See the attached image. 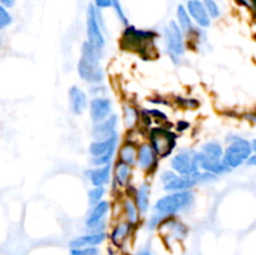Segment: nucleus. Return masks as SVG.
I'll use <instances>...</instances> for the list:
<instances>
[{
    "label": "nucleus",
    "mask_w": 256,
    "mask_h": 255,
    "mask_svg": "<svg viewBox=\"0 0 256 255\" xmlns=\"http://www.w3.org/2000/svg\"><path fill=\"white\" fill-rule=\"evenodd\" d=\"M194 192L192 190L169 192V194L162 196L155 204L154 215L149 222L150 229L156 228L160 222L165 220L166 218L189 209L194 204Z\"/></svg>",
    "instance_id": "obj_1"
},
{
    "label": "nucleus",
    "mask_w": 256,
    "mask_h": 255,
    "mask_svg": "<svg viewBox=\"0 0 256 255\" xmlns=\"http://www.w3.org/2000/svg\"><path fill=\"white\" fill-rule=\"evenodd\" d=\"M102 50L84 42L82 45V56L78 62V74L84 82L99 85L104 80V70L102 68Z\"/></svg>",
    "instance_id": "obj_2"
},
{
    "label": "nucleus",
    "mask_w": 256,
    "mask_h": 255,
    "mask_svg": "<svg viewBox=\"0 0 256 255\" xmlns=\"http://www.w3.org/2000/svg\"><path fill=\"white\" fill-rule=\"evenodd\" d=\"M222 144L218 142H209L202 145V150L196 152V162L199 169L202 172H212L214 175L224 174L230 172L222 162Z\"/></svg>",
    "instance_id": "obj_3"
},
{
    "label": "nucleus",
    "mask_w": 256,
    "mask_h": 255,
    "mask_svg": "<svg viewBox=\"0 0 256 255\" xmlns=\"http://www.w3.org/2000/svg\"><path fill=\"white\" fill-rule=\"evenodd\" d=\"M228 146L222 154V162L229 170L236 169L245 164L248 158L254 154L252 144L248 139L242 136H232L228 139Z\"/></svg>",
    "instance_id": "obj_4"
},
{
    "label": "nucleus",
    "mask_w": 256,
    "mask_h": 255,
    "mask_svg": "<svg viewBox=\"0 0 256 255\" xmlns=\"http://www.w3.org/2000/svg\"><path fill=\"white\" fill-rule=\"evenodd\" d=\"M165 36V49L168 55L174 64H179L180 59L185 52L184 34L176 22L172 20L164 29Z\"/></svg>",
    "instance_id": "obj_5"
},
{
    "label": "nucleus",
    "mask_w": 256,
    "mask_h": 255,
    "mask_svg": "<svg viewBox=\"0 0 256 255\" xmlns=\"http://www.w3.org/2000/svg\"><path fill=\"white\" fill-rule=\"evenodd\" d=\"M152 148L160 159L168 158L176 146V134L164 128H154L150 132Z\"/></svg>",
    "instance_id": "obj_6"
},
{
    "label": "nucleus",
    "mask_w": 256,
    "mask_h": 255,
    "mask_svg": "<svg viewBox=\"0 0 256 255\" xmlns=\"http://www.w3.org/2000/svg\"><path fill=\"white\" fill-rule=\"evenodd\" d=\"M155 32L150 30H139L135 26H128L122 38V46L124 49L142 52L149 46H152Z\"/></svg>",
    "instance_id": "obj_7"
},
{
    "label": "nucleus",
    "mask_w": 256,
    "mask_h": 255,
    "mask_svg": "<svg viewBox=\"0 0 256 255\" xmlns=\"http://www.w3.org/2000/svg\"><path fill=\"white\" fill-rule=\"evenodd\" d=\"M172 172L178 175H192L199 172L196 162V152L192 149L180 150L170 160Z\"/></svg>",
    "instance_id": "obj_8"
},
{
    "label": "nucleus",
    "mask_w": 256,
    "mask_h": 255,
    "mask_svg": "<svg viewBox=\"0 0 256 255\" xmlns=\"http://www.w3.org/2000/svg\"><path fill=\"white\" fill-rule=\"evenodd\" d=\"M86 35L88 42L102 52V49L105 48V38L102 34V26H100L96 8L92 4L89 5L86 12Z\"/></svg>",
    "instance_id": "obj_9"
},
{
    "label": "nucleus",
    "mask_w": 256,
    "mask_h": 255,
    "mask_svg": "<svg viewBox=\"0 0 256 255\" xmlns=\"http://www.w3.org/2000/svg\"><path fill=\"white\" fill-rule=\"evenodd\" d=\"M89 112L94 124L102 122L112 114V102L110 98L96 96L89 102Z\"/></svg>",
    "instance_id": "obj_10"
},
{
    "label": "nucleus",
    "mask_w": 256,
    "mask_h": 255,
    "mask_svg": "<svg viewBox=\"0 0 256 255\" xmlns=\"http://www.w3.org/2000/svg\"><path fill=\"white\" fill-rule=\"evenodd\" d=\"M186 12H189L192 20H194L202 29H206L212 24V18L205 5L200 0H189L186 4Z\"/></svg>",
    "instance_id": "obj_11"
},
{
    "label": "nucleus",
    "mask_w": 256,
    "mask_h": 255,
    "mask_svg": "<svg viewBox=\"0 0 256 255\" xmlns=\"http://www.w3.org/2000/svg\"><path fill=\"white\" fill-rule=\"evenodd\" d=\"M118 126V115L112 114L102 122L94 124L92 130V135L94 140H104L109 139L112 135L116 134Z\"/></svg>",
    "instance_id": "obj_12"
},
{
    "label": "nucleus",
    "mask_w": 256,
    "mask_h": 255,
    "mask_svg": "<svg viewBox=\"0 0 256 255\" xmlns=\"http://www.w3.org/2000/svg\"><path fill=\"white\" fill-rule=\"evenodd\" d=\"M89 105L86 92L79 86H72L69 89V106L72 114L80 115L86 110Z\"/></svg>",
    "instance_id": "obj_13"
},
{
    "label": "nucleus",
    "mask_w": 256,
    "mask_h": 255,
    "mask_svg": "<svg viewBox=\"0 0 256 255\" xmlns=\"http://www.w3.org/2000/svg\"><path fill=\"white\" fill-rule=\"evenodd\" d=\"M88 179L90 180L92 186H105L109 184L112 178V164L102 165V166H94L86 172Z\"/></svg>",
    "instance_id": "obj_14"
},
{
    "label": "nucleus",
    "mask_w": 256,
    "mask_h": 255,
    "mask_svg": "<svg viewBox=\"0 0 256 255\" xmlns=\"http://www.w3.org/2000/svg\"><path fill=\"white\" fill-rule=\"evenodd\" d=\"M106 239V234L104 232H90V234L80 235V236L74 238L72 242H69V246L72 249H76V248H92L98 246V245L102 244Z\"/></svg>",
    "instance_id": "obj_15"
},
{
    "label": "nucleus",
    "mask_w": 256,
    "mask_h": 255,
    "mask_svg": "<svg viewBox=\"0 0 256 255\" xmlns=\"http://www.w3.org/2000/svg\"><path fill=\"white\" fill-rule=\"evenodd\" d=\"M118 144V134L112 135L109 139L104 140H94L89 145V152L92 156H99V155L115 152Z\"/></svg>",
    "instance_id": "obj_16"
},
{
    "label": "nucleus",
    "mask_w": 256,
    "mask_h": 255,
    "mask_svg": "<svg viewBox=\"0 0 256 255\" xmlns=\"http://www.w3.org/2000/svg\"><path fill=\"white\" fill-rule=\"evenodd\" d=\"M156 154L150 144L140 145L139 149L136 150V162L142 170L152 169L156 164Z\"/></svg>",
    "instance_id": "obj_17"
},
{
    "label": "nucleus",
    "mask_w": 256,
    "mask_h": 255,
    "mask_svg": "<svg viewBox=\"0 0 256 255\" xmlns=\"http://www.w3.org/2000/svg\"><path fill=\"white\" fill-rule=\"evenodd\" d=\"M195 185H198V182L192 175H176L172 182L164 185V190L168 192H185L192 190Z\"/></svg>",
    "instance_id": "obj_18"
},
{
    "label": "nucleus",
    "mask_w": 256,
    "mask_h": 255,
    "mask_svg": "<svg viewBox=\"0 0 256 255\" xmlns=\"http://www.w3.org/2000/svg\"><path fill=\"white\" fill-rule=\"evenodd\" d=\"M109 209H110V204L109 202H106V200H102V202H98V204L92 205L89 214H88L86 220H85L86 226L88 228L92 226V225L102 222V220L105 219V215L109 212Z\"/></svg>",
    "instance_id": "obj_19"
},
{
    "label": "nucleus",
    "mask_w": 256,
    "mask_h": 255,
    "mask_svg": "<svg viewBox=\"0 0 256 255\" xmlns=\"http://www.w3.org/2000/svg\"><path fill=\"white\" fill-rule=\"evenodd\" d=\"M135 205L140 214H145L149 210L150 205V185L144 182L140 185L135 194Z\"/></svg>",
    "instance_id": "obj_20"
},
{
    "label": "nucleus",
    "mask_w": 256,
    "mask_h": 255,
    "mask_svg": "<svg viewBox=\"0 0 256 255\" xmlns=\"http://www.w3.org/2000/svg\"><path fill=\"white\" fill-rule=\"evenodd\" d=\"M176 16L178 22H179V28L182 29V34L189 35L192 32H194V24H192V20L190 18L189 12H186V8L182 6V5H179L176 10Z\"/></svg>",
    "instance_id": "obj_21"
},
{
    "label": "nucleus",
    "mask_w": 256,
    "mask_h": 255,
    "mask_svg": "<svg viewBox=\"0 0 256 255\" xmlns=\"http://www.w3.org/2000/svg\"><path fill=\"white\" fill-rule=\"evenodd\" d=\"M130 230H132V224L128 222L116 225L112 232V242H114V245L122 246L125 240H126V238L129 236Z\"/></svg>",
    "instance_id": "obj_22"
},
{
    "label": "nucleus",
    "mask_w": 256,
    "mask_h": 255,
    "mask_svg": "<svg viewBox=\"0 0 256 255\" xmlns=\"http://www.w3.org/2000/svg\"><path fill=\"white\" fill-rule=\"evenodd\" d=\"M119 158L120 162H125V164L130 165V166L136 164V146L134 144H130V142L124 144L120 148Z\"/></svg>",
    "instance_id": "obj_23"
},
{
    "label": "nucleus",
    "mask_w": 256,
    "mask_h": 255,
    "mask_svg": "<svg viewBox=\"0 0 256 255\" xmlns=\"http://www.w3.org/2000/svg\"><path fill=\"white\" fill-rule=\"evenodd\" d=\"M132 178V166L125 162H119L115 166V180L120 186H125Z\"/></svg>",
    "instance_id": "obj_24"
},
{
    "label": "nucleus",
    "mask_w": 256,
    "mask_h": 255,
    "mask_svg": "<svg viewBox=\"0 0 256 255\" xmlns=\"http://www.w3.org/2000/svg\"><path fill=\"white\" fill-rule=\"evenodd\" d=\"M124 210H125V216H126L128 222L130 224H135L139 220V210H138L136 205L132 200L128 199L124 202Z\"/></svg>",
    "instance_id": "obj_25"
},
{
    "label": "nucleus",
    "mask_w": 256,
    "mask_h": 255,
    "mask_svg": "<svg viewBox=\"0 0 256 255\" xmlns=\"http://www.w3.org/2000/svg\"><path fill=\"white\" fill-rule=\"evenodd\" d=\"M105 192H106V189L105 186H94L88 192V199H89V204L95 205L98 202H100L102 200H104Z\"/></svg>",
    "instance_id": "obj_26"
},
{
    "label": "nucleus",
    "mask_w": 256,
    "mask_h": 255,
    "mask_svg": "<svg viewBox=\"0 0 256 255\" xmlns=\"http://www.w3.org/2000/svg\"><path fill=\"white\" fill-rule=\"evenodd\" d=\"M115 152H109V154H104V155H99V156H92V164L94 166H102V165H108L112 164V158H114Z\"/></svg>",
    "instance_id": "obj_27"
},
{
    "label": "nucleus",
    "mask_w": 256,
    "mask_h": 255,
    "mask_svg": "<svg viewBox=\"0 0 256 255\" xmlns=\"http://www.w3.org/2000/svg\"><path fill=\"white\" fill-rule=\"evenodd\" d=\"M12 22V15L9 14L6 8H4L2 4H0V30L8 28Z\"/></svg>",
    "instance_id": "obj_28"
},
{
    "label": "nucleus",
    "mask_w": 256,
    "mask_h": 255,
    "mask_svg": "<svg viewBox=\"0 0 256 255\" xmlns=\"http://www.w3.org/2000/svg\"><path fill=\"white\" fill-rule=\"evenodd\" d=\"M202 4H204L205 8H206L210 18H212V19H216V18L220 16L219 6H218L216 2H215L214 0H202Z\"/></svg>",
    "instance_id": "obj_29"
},
{
    "label": "nucleus",
    "mask_w": 256,
    "mask_h": 255,
    "mask_svg": "<svg viewBox=\"0 0 256 255\" xmlns=\"http://www.w3.org/2000/svg\"><path fill=\"white\" fill-rule=\"evenodd\" d=\"M112 6H114L115 12H116V16L119 18L120 22H122V24L126 26V25H128V18H126V14H125L124 9H122L120 0H112Z\"/></svg>",
    "instance_id": "obj_30"
},
{
    "label": "nucleus",
    "mask_w": 256,
    "mask_h": 255,
    "mask_svg": "<svg viewBox=\"0 0 256 255\" xmlns=\"http://www.w3.org/2000/svg\"><path fill=\"white\" fill-rule=\"evenodd\" d=\"M70 255H99V249L96 246L76 248L70 250Z\"/></svg>",
    "instance_id": "obj_31"
},
{
    "label": "nucleus",
    "mask_w": 256,
    "mask_h": 255,
    "mask_svg": "<svg viewBox=\"0 0 256 255\" xmlns=\"http://www.w3.org/2000/svg\"><path fill=\"white\" fill-rule=\"evenodd\" d=\"M176 172H174L172 170H166V172H162V175H160V180H162V184H168V182H172V179H174L175 176H176Z\"/></svg>",
    "instance_id": "obj_32"
},
{
    "label": "nucleus",
    "mask_w": 256,
    "mask_h": 255,
    "mask_svg": "<svg viewBox=\"0 0 256 255\" xmlns=\"http://www.w3.org/2000/svg\"><path fill=\"white\" fill-rule=\"evenodd\" d=\"M94 6L99 9H106L112 6V0H94Z\"/></svg>",
    "instance_id": "obj_33"
},
{
    "label": "nucleus",
    "mask_w": 256,
    "mask_h": 255,
    "mask_svg": "<svg viewBox=\"0 0 256 255\" xmlns=\"http://www.w3.org/2000/svg\"><path fill=\"white\" fill-rule=\"evenodd\" d=\"M150 112V114L155 115V116H159V118H158V119H160V120H168V116H166V115H165L164 112H160L159 109H152V110H149V112Z\"/></svg>",
    "instance_id": "obj_34"
},
{
    "label": "nucleus",
    "mask_w": 256,
    "mask_h": 255,
    "mask_svg": "<svg viewBox=\"0 0 256 255\" xmlns=\"http://www.w3.org/2000/svg\"><path fill=\"white\" fill-rule=\"evenodd\" d=\"M176 129H178V132H184V130H186L190 126V124L188 122H184V120H182V122H178V125H176Z\"/></svg>",
    "instance_id": "obj_35"
},
{
    "label": "nucleus",
    "mask_w": 256,
    "mask_h": 255,
    "mask_svg": "<svg viewBox=\"0 0 256 255\" xmlns=\"http://www.w3.org/2000/svg\"><path fill=\"white\" fill-rule=\"evenodd\" d=\"M15 2H16V0H0V4L2 5L4 8H12L15 5Z\"/></svg>",
    "instance_id": "obj_36"
},
{
    "label": "nucleus",
    "mask_w": 256,
    "mask_h": 255,
    "mask_svg": "<svg viewBox=\"0 0 256 255\" xmlns=\"http://www.w3.org/2000/svg\"><path fill=\"white\" fill-rule=\"evenodd\" d=\"M245 164L249 165V166H254L256 164V155L255 154L250 155V156L246 159V162H245Z\"/></svg>",
    "instance_id": "obj_37"
},
{
    "label": "nucleus",
    "mask_w": 256,
    "mask_h": 255,
    "mask_svg": "<svg viewBox=\"0 0 256 255\" xmlns=\"http://www.w3.org/2000/svg\"><path fill=\"white\" fill-rule=\"evenodd\" d=\"M138 255H152V252H150V249H148V248H144L142 250H140L139 252H138Z\"/></svg>",
    "instance_id": "obj_38"
},
{
    "label": "nucleus",
    "mask_w": 256,
    "mask_h": 255,
    "mask_svg": "<svg viewBox=\"0 0 256 255\" xmlns=\"http://www.w3.org/2000/svg\"><path fill=\"white\" fill-rule=\"evenodd\" d=\"M2 36H0V46H2Z\"/></svg>",
    "instance_id": "obj_39"
}]
</instances>
